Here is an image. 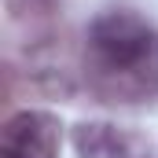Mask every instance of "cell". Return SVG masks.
<instances>
[{"label": "cell", "instance_id": "6da1fadb", "mask_svg": "<svg viewBox=\"0 0 158 158\" xmlns=\"http://www.w3.org/2000/svg\"><path fill=\"white\" fill-rule=\"evenodd\" d=\"M92 85L114 103H136L158 96V30L132 11H103L88 33Z\"/></svg>", "mask_w": 158, "mask_h": 158}, {"label": "cell", "instance_id": "7a4b0ae2", "mask_svg": "<svg viewBox=\"0 0 158 158\" xmlns=\"http://www.w3.org/2000/svg\"><path fill=\"white\" fill-rule=\"evenodd\" d=\"M63 121L52 110H15L0 129V158H59Z\"/></svg>", "mask_w": 158, "mask_h": 158}, {"label": "cell", "instance_id": "3957f363", "mask_svg": "<svg viewBox=\"0 0 158 158\" xmlns=\"http://www.w3.org/2000/svg\"><path fill=\"white\" fill-rule=\"evenodd\" d=\"M74 151L77 158H155L143 136L110 121H81L74 129Z\"/></svg>", "mask_w": 158, "mask_h": 158}]
</instances>
